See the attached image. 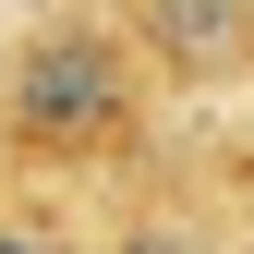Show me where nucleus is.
<instances>
[{"mask_svg": "<svg viewBox=\"0 0 254 254\" xmlns=\"http://www.w3.org/2000/svg\"><path fill=\"white\" fill-rule=\"evenodd\" d=\"M218 157H230V182H242V218H254V121H242V133H218Z\"/></svg>", "mask_w": 254, "mask_h": 254, "instance_id": "39448f33", "label": "nucleus"}, {"mask_svg": "<svg viewBox=\"0 0 254 254\" xmlns=\"http://www.w3.org/2000/svg\"><path fill=\"white\" fill-rule=\"evenodd\" d=\"M170 133H182V109L109 0H24L0 24V182L97 194Z\"/></svg>", "mask_w": 254, "mask_h": 254, "instance_id": "f257e3e1", "label": "nucleus"}, {"mask_svg": "<svg viewBox=\"0 0 254 254\" xmlns=\"http://www.w3.org/2000/svg\"><path fill=\"white\" fill-rule=\"evenodd\" d=\"M85 230L97 254H254V218H242V182L218 157L206 121H182L157 157H133L121 182L85 194Z\"/></svg>", "mask_w": 254, "mask_h": 254, "instance_id": "f03ea898", "label": "nucleus"}, {"mask_svg": "<svg viewBox=\"0 0 254 254\" xmlns=\"http://www.w3.org/2000/svg\"><path fill=\"white\" fill-rule=\"evenodd\" d=\"M0 254H97L85 194H61V182H0Z\"/></svg>", "mask_w": 254, "mask_h": 254, "instance_id": "20e7f679", "label": "nucleus"}, {"mask_svg": "<svg viewBox=\"0 0 254 254\" xmlns=\"http://www.w3.org/2000/svg\"><path fill=\"white\" fill-rule=\"evenodd\" d=\"M121 37L145 49V73L170 85L182 121L254 97V0H109Z\"/></svg>", "mask_w": 254, "mask_h": 254, "instance_id": "7ed1b4c3", "label": "nucleus"}]
</instances>
